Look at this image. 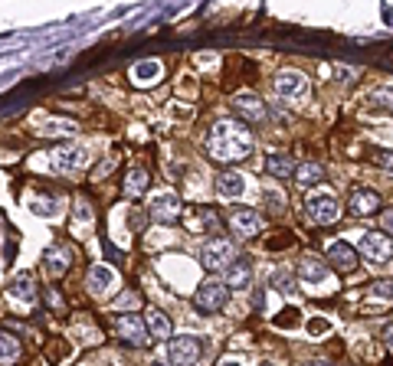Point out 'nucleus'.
<instances>
[{
  "label": "nucleus",
  "mask_w": 393,
  "mask_h": 366,
  "mask_svg": "<svg viewBox=\"0 0 393 366\" xmlns=\"http://www.w3.org/2000/svg\"><path fill=\"white\" fill-rule=\"evenodd\" d=\"M328 331H331V324H328L324 317H312V320H308V333H312V337H318V333H328Z\"/></svg>",
  "instance_id": "obj_31"
},
{
  "label": "nucleus",
  "mask_w": 393,
  "mask_h": 366,
  "mask_svg": "<svg viewBox=\"0 0 393 366\" xmlns=\"http://www.w3.org/2000/svg\"><path fill=\"white\" fill-rule=\"evenodd\" d=\"M299 274L305 285H324L328 281V265L321 259H315V255H305L299 262Z\"/></svg>",
  "instance_id": "obj_17"
},
{
  "label": "nucleus",
  "mask_w": 393,
  "mask_h": 366,
  "mask_svg": "<svg viewBox=\"0 0 393 366\" xmlns=\"http://www.w3.org/2000/svg\"><path fill=\"white\" fill-rule=\"evenodd\" d=\"M370 301H393V281H374L370 285Z\"/></svg>",
  "instance_id": "obj_29"
},
{
  "label": "nucleus",
  "mask_w": 393,
  "mask_h": 366,
  "mask_svg": "<svg viewBox=\"0 0 393 366\" xmlns=\"http://www.w3.org/2000/svg\"><path fill=\"white\" fill-rule=\"evenodd\" d=\"M151 186V173L144 167H131L125 177V186H122V193L125 196H144Z\"/></svg>",
  "instance_id": "obj_22"
},
{
  "label": "nucleus",
  "mask_w": 393,
  "mask_h": 366,
  "mask_svg": "<svg viewBox=\"0 0 393 366\" xmlns=\"http://www.w3.org/2000/svg\"><path fill=\"white\" fill-rule=\"evenodd\" d=\"M236 259H240V255H236V245H233L230 239H223V236L203 242V249H200L203 272H223V268H230Z\"/></svg>",
  "instance_id": "obj_2"
},
{
  "label": "nucleus",
  "mask_w": 393,
  "mask_h": 366,
  "mask_svg": "<svg viewBox=\"0 0 393 366\" xmlns=\"http://www.w3.org/2000/svg\"><path fill=\"white\" fill-rule=\"evenodd\" d=\"M115 333L118 340L128 343V347H148L151 343V331H148V320L128 311V314H118L115 317Z\"/></svg>",
  "instance_id": "obj_3"
},
{
  "label": "nucleus",
  "mask_w": 393,
  "mask_h": 366,
  "mask_svg": "<svg viewBox=\"0 0 393 366\" xmlns=\"http://www.w3.org/2000/svg\"><path fill=\"white\" fill-rule=\"evenodd\" d=\"M381 340H383V343H390V347H393V320H387V324L381 327Z\"/></svg>",
  "instance_id": "obj_38"
},
{
  "label": "nucleus",
  "mask_w": 393,
  "mask_h": 366,
  "mask_svg": "<svg viewBox=\"0 0 393 366\" xmlns=\"http://www.w3.org/2000/svg\"><path fill=\"white\" fill-rule=\"evenodd\" d=\"M226 301H230V288H226V281H217V278L203 281L194 291V311H200V314H217V311H223Z\"/></svg>",
  "instance_id": "obj_4"
},
{
  "label": "nucleus",
  "mask_w": 393,
  "mask_h": 366,
  "mask_svg": "<svg viewBox=\"0 0 393 366\" xmlns=\"http://www.w3.org/2000/svg\"><path fill=\"white\" fill-rule=\"evenodd\" d=\"M36 295H40V288H36V278L33 272H20V274H13V281H10V297H17V301H36Z\"/></svg>",
  "instance_id": "obj_19"
},
{
  "label": "nucleus",
  "mask_w": 393,
  "mask_h": 366,
  "mask_svg": "<svg viewBox=\"0 0 393 366\" xmlns=\"http://www.w3.org/2000/svg\"><path fill=\"white\" fill-rule=\"evenodd\" d=\"M358 262H360V255L354 252V245H347V242H335V245L328 249V265L341 274H351L358 268Z\"/></svg>",
  "instance_id": "obj_12"
},
{
  "label": "nucleus",
  "mask_w": 393,
  "mask_h": 366,
  "mask_svg": "<svg viewBox=\"0 0 393 366\" xmlns=\"http://www.w3.org/2000/svg\"><path fill=\"white\" fill-rule=\"evenodd\" d=\"M374 102L381 108H393V89H377L374 92Z\"/></svg>",
  "instance_id": "obj_32"
},
{
  "label": "nucleus",
  "mask_w": 393,
  "mask_h": 366,
  "mask_svg": "<svg viewBox=\"0 0 393 366\" xmlns=\"http://www.w3.org/2000/svg\"><path fill=\"white\" fill-rule=\"evenodd\" d=\"M321 180H324L321 164H299V171H295V183H299V186L312 190V186H318Z\"/></svg>",
  "instance_id": "obj_25"
},
{
  "label": "nucleus",
  "mask_w": 393,
  "mask_h": 366,
  "mask_svg": "<svg viewBox=\"0 0 393 366\" xmlns=\"http://www.w3.org/2000/svg\"><path fill=\"white\" fill-rule=\"evenodd\" d=\"M230 226H233V232H240L243 239H253V236H259L262 229H266V219L259 216L256 209H233L230 213Z\"/></svg>",
  "instance_id": "obj_10"
},
{
  "label": "nucleus",
  "mask_w": 393,
  "mask_h": 366,
  "mask_svg": "<svg viewBox=\"0 0 393 366\" xmlns=\"http://www.w3.org/2000/svg\"><path fill=\"white\" fill-rule=\"evenodd\" d=\"M262 366H278V363H262Z\"/></svg>",
  "instance_id": "obj_43"
},
{
  "label": "nucleus",
  "mask_w": 393,
  "mask_h": 366,
  "mask_svg": "<svg viewBox=\"0 0 393 366\" xmlns=\"http://www.w3.org/2000/svg\"><path fill=\"white\" fill-rule=\"evenodd\" d=\"M305 213H308L315 223L331 226V223H337V216H341V206H337V200L331 193H312L305 200Z\"/></svg>",
  "instance_id": "obj_7"
},
{
  "label": "nucleus",
  "mask_w": 393,
  "mask_h": 366,
  "mask_svg": "<svg viewBox=\"0 0 393 366\" xmlns=\"http://www.w3.org/2000/svg\"><path fill=\"white\" fill-rule=\"evenodd\" d=\"M292 324H299V314H278L276 317V327H292Z\"/></svg>",
  "instance_id": "obj_37"
},
{
  "label": "nucleus",
  "mask_w": 393,
  "mask_h": 366,
  "mask_svg": "<svg viewBox=\"0 0 393 366\" xmlns=\"http://www.w3.org/2000/svg\"><path fill=\"white\" fill-rule=\"evenodd\" d=\"M112 285H115V272H112V268L95 265L92 272H89V288H92L95 295H105V291H108Z\"/></svg>",
  "instance_id": "obj_27"
},
{
  "label": "nucleus",
  "mask_w": 393,
  "mask_h": 366,
  "mask_svg": "<svg viewBox=\"0 0 393 366\" xmlns=\"http://www.w3.org/2000/svg\"><path fill=\"white\" fill-rule=\"evenodd\" d=\"M262 203H266L272 213H282V209H285V193H282V190H266V193H262Z\"/></svg>",
  "instance_id": "obj_30"
},
{
  "label": "nucleus",
  "mask_w": 393,
  "mask_h": 366,
  "mask_svg": "<svg viewBox=\"0 0 393 366\" xmlns=\"http://www.w3.org/2000/svg\"><path fill=\"white\" fill-rule=\"evenodd\" d=\"M33 213H43V216H53L56 209H53V203H49V200H36V203H33Z\"/></svg>",
  "instance_id": "obj_34"
},
{
  "label": "nucleus",
  "mask_w": 393,
  "mask_h": 366,
  "mask_svg": "<svg viewBox=\"0 0 393 366\" xmlns=\"http://www.w3.org/2000/svg\"><path fill=\"white\" fill-rule=\"evenodd\" d=\"M223 281H226V288H249L253 285V262L240 255V259L226 268V278H223Z\"/></svg>",
  "instance_id": "obj_18"
},
{
  "label": "nucleus",
  "mask_w": 393,
  "mask_h": 366,
  "mask_svg": "<svg viewBox=\"0 0 393 366\" xmlns=\"http://www.w3.org/2000/svg\"><path fill=\"white\" fill-rule=\"evenodd\" d=\"M24 360V347H20V340L13 337V333L0 331V363L3 366H13Z\"/></svg>",
  "instance_id": "obj_23"
},
{
  "label": "nucleus",
  "mask_w": 393,
  "mask_h": 366,
  "mask_svg": "<svg viewBox=\"0 0 393 366\" xmlns=\"http://www.w3.org/2000/svg\"><path fill=\"white\" fill-rule=\"evenodd\" d=\"M233 112L240 114L243 125H262V121H266V105H262V98L253 95V92H240V95L233 98Z\"/></svg>",
  "instance_id": "obj_8"
},
{
  "label": "nucleus",
  "mask_w": 393,
  "mask_h": 366,
  "mask_svg": "<svg viewBox=\"0 0 393 366\" xmlns=\"http://www.w3.org/2000/svg\"><path fill=\"white\" fill-rule=\"evenodd\" d=\"M272 89H276L278 98H285V102H301L305 95H308V79L295 72V69H285V72H278L276 79H272Z\"/></svg>",
  "instance_id": "obj_5"
},
{
  "label": "nucleus",
  "mask_w": 393,
  "mask_h": 366,
  "mask_svg": "<svg viewBox=\"0 0 393 366\" xmlns=\"http://www.w3.org/2000/svg\"><path fill=\"white\" fill-rule=\"evenodd\" d=\"M151 366H171V363H151Z\"/></svg>",
  "instance_id": "obj_42"
},
{
  "label": "nucleus",
  "mask_w": 393,
  "mask_h": 366,
  "mask_svg": "<svg viewBox=\"0 0 393 366\" xmlns=\"http://www.w3.org/2000/svg\"><path fill=\"white\" fill-rule=\"evenodd\" d=\"M377 206H381V193H374V190H351L347 196L351 216H370V213H377Z\"/></svg>",
  "instance_id": "obj_13"
},
{
  "label": "nucleus",
  "mask_w": 393,
  "mask_h": 366,
  "mask_svg": "<svg viewBox=\"0 0 393 366\" xmlns=\"http://www.w3.org/2000/svg\"><path fill=\"white\" fill-rule=\"evenodd\" d=\"M377 160H381V167H383V171L393 173V150H381V157H377Z\"/></svg>",
  "instance_id": "obj_36"
},
{
  "label": "nucleus",
  "mask_w": 393,
  "mask_h": 366,
  "mask_svg": "<svg viewBox=\"0 0 393 366\" xmlns=\"http://www.w3.org/2000/svg\"><path fill=\"white\" fill-rule=\"evenodd\" d=\"M243 190H246V180L236 171L217 173V196L220 200H236V196H243Z\"/></svg>",
  "instance_id": "obj_16"
},
{
  "label": "nucleus",
  "mask_w": 393,
  "mask_h": 366,
  "mask_svg": "<svg viewBox=\"0 0 393 366\" xmlns=\"http://www.w3.org/2000/svg\"><path fill=\"white\" fill-rule=\"evenodd\" d=\"M360 255L374 265H383L393 259V239L383 236V232H367L364 242H360Z\"/></svg>",
  "instance_id": "obj_9"
},
{
  "label": "nucleus",
  "mask_w": 393,
  "mask_h": 366,
  "mask_svg": "<svg viewBox=\"0 0 393 366\" xmlns=\"http://www.w3.org/2000/svg\"><path fill=\"white\" fill-rule=\"evenodd\" d=\"M72 262H76V252L69 249V245H49L47 249V272L49 274H66L72 268Z\"/></svg>",
  "instance_id": "obj_14"
},
{
  "label": "nucleus",
  "mask_w": 393,
  "mask_h": 366,
  "mask_svg": "<svg viewBox=\"0 0 393 366\" xmlns=\"http://www.w3.org/2000/svg\"><path fill=\"white\" fill-rule=\"evenodd\" d=\"M76 131V121L72 118H47L43 125H40V134L43 137H66Z\"/></svg>",
  "instance_id": "obj_26"
},
{
  "label": "nucleus",
  "mask_w": 393,
  "mask_h": 366,
  "mask_svg": "<svg viewBox=\"0 0 393 366\" xmlns=\"http://www.w3.org/2000/svg\"><path fill=\"white\" fill-rule=\"evenodd\" d=\"M292 242H295L292 236H272V239H269V249H272V252H276V249H289Z\"/></svg>",
  "instance_id": "obj_33"
},
{
  "label": "nucleus",
  "mask_w": 393,
  "mask_h": 366,
  "mask_svg": "<svg viewBox=\"0 0 393 366\" xmlns=\"http://www.w3.org/2000/svg\"><path fill=\"white\" fill-rule=\"evenodd\" d=\"M220 366H240V363H233V360H223V363Z\"/></svg>",
  "instance_id": "obj_41"
},
{
  "label": "nucleus",
  "mask_w": 393,
  "mask_h": 366,
  "mask_svg": "<svg viewBox=\"0 0 393 366\" xmlns=\"http://www.w3.org/2000/svg\"><path fill=\"white\" fill-rule=\"evenodd\" d=\"M200 354H203V347H200L196 337H174V340H167V363L171 366H196Z\"/></svg>",
  "instance_id": "obj_6"
},
{
  "label": "nucleus",
  "mask_w": 393,
  "mask_h": 366,
  "mask_svg": "<svg viewBox=\"0 0 393 366\" xmlns=\"http://www.w3.org/2000/svg\"><path fill=\"white\" fill-rule=\"evenodd\" d=\"M148 331L151 337H158V340H171V320H167V314L158 308H148Z\"/></svg>",
  "instance_id": "obj_24"
},
{
  "label": "nucleus",
  "mask_w": 393,
  "mask_h": 366,
  "mask_svg": "<svg viewBox=\"0 0 393 366\" xmlns=\"http://www.w3.org/2000/svg\"><path fill=\"white\" fill-rule=\"evenodd\" d=\"M148 213L154 223H164V226H171V223H177L181 219V200L174 193H161V196H154L148 206Z\"/></svg>",
  "instance_id": "obj_11"
},
{
  "label": "nucleus",
  "mask_w": 393,
  "mask_h": 366,
  "mask_svg": "<svg viewBox=\"0 0 393 366\" xmlns=\"http://www.w3.org/2000/svg\"><path fill=\"white\" fill-rule=\"evenodd\" d=\"M161 76H164V66L158 59H144V62H138V66L131 69V82L135 85H154Z\"/></svg>",
  "instance_id": "obj_21"
},
{
  "label": "nucleus",
  "mask_w": 393,
  "mask_h": 366,
  "mask_svg": "<svg viewBox=\"0 0 393 366\" xmlns=\"http://www.w3.org/2000/svg\"><path fill=\"white\" fill-rule=\"evenodd\" d=\"M76 216H79V219H89V216H92L89 203H82V200H79V203H76Z\"/></svg>",
  "instance_id": "obj_39"
},
{
  "label": "nucleus",
  "mask_w": 393,
  "mask_h": 366,
  "mask_svg": "<svg viewBox=\"0 0 393 366\" xmlns=\"http://www.w3.org/2000/svg\"><path fill=\"white\" fill-rule=\"evenodd\" d=\"M53 164H56V171H79L89 164V154H85V148H56Z\"/></svg>",
  "instance_id": "obj_15"
},
{
  "label": "nucleus",
  "mask_w": 393,
  "mask_h": 366,
  "mask_svg": "<svg viewBox=\"0 0 393 366\" xmlns=\"http://www.w3.org/2000/svg\"><path fill=\"white\" fill-rule=\"evenodd\" d=\"M381 226H383V232H390L393 236V209H383L381 213Z\"/></svg>",
  "instance_id": "obj_35"
},
{
  "label": "nucleus",
  "mask_w": 393,
  "mask_h": 366,
  "mask_svg": "<svg viewBox=\"0 0 393 366\" xmlns=\"http://www.w3.org/2000/svg\"><path fill=\"white\" fill-rule=\"evenodd\" d=\"M272 288L276 291H282V295H295V281H292V274L289 272H272Z\"/></svg>",
  "instance_id": "obj_28"
},
{
  "label": "nucleus",
  "mask_w": 393,
  "mask_h": 366,
  "mask_svg": "<svg viewBox=\"0 0 393 366\" xmlns=\"http://www.w3.org/2000/svg\"><path fill=\"white\" fill-rule=\"evenodd\" d=\"M295 171H299V164L289 154H269L266 157V173L276 180H289V177H295Z\"/></svg>",
  "instance_id": "obj_20"
},
{
  "label": "nucleus",
  "mask_w": 393,
  "mask_h": 366,
  "mask_svg": "<svg viewBox=\"0 0 393 366\" xmlns=\"http://www.w3.org/2000/svg\"><path fill=\"white\" fill-rule=\"evenodd\" d=\"M308 366H331V363H324V360H315V363H308Z\"/></svg>",
  "instance_id": "obj_40"
},
{
  "label": "nucleus",
  "mask_w": 393,
  "mask_h": 366,
  "mask_svg": "<svg viewBox=\"0 0 393 366\" xmlns=\"http://www.w3.org/2000/svg\"><path fill=\"white\" fill-rule=\"evenodd\" d=\"M203 148H207V154L217 160V164L226 167V164H240V160L249 157L256 148V141H253L249 125H243L240 118H236V121L226 118V121H217V125L210 128Z\"/></svg>",
  "instance_id": "obj_1"
}]
</instances>
